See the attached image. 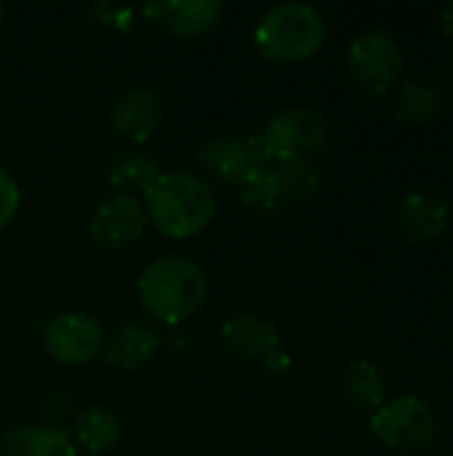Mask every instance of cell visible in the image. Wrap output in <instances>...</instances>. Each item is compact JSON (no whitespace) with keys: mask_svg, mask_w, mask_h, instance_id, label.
I'll return each mask as SVG.
<instances>
[{"mask_svg":"<svg viewBox=\"0 0 453 456\" xmlns=\"http://www.w3.org/2000/svg\"><path fill=\"white\" fill-rule=\"evenodd\" d=\"M342 390L347 401L358 409H379L384 403V377L376 363L355 361L342 377Z\"/></svg>","mask_w":453,"mask_h":456,"instance_id":"cell-19","label":"cell"},{"mask_svg":"<svg viewBox=\"0 0 453 456\" xmlns=\"http://www.w3.org/2000/svg\"><path fill=\"white\" fill-rule=\"evenodd\" d=\"M45 353L64 366H85L104 347V331L88 313H59L43 329Z\"/></svg>","mask_w":453,"mask_h":456,"instance_id":"cell-9","label":"cell"},{"mask_svg":"<svg viewBox=\"0 0 453 456\" xmlns=\"http://www.w3.org/2000/svg\"><path fill=\"white\" fill-rule=\"evenodd\" d=\"M147 219L168 238H192L203 232L216 214L214 187L190 171L160 174L144 190Z\"/></svg>","mask_w":453,"mask_h":456,"instance_id":"cell-2","label":"cell"},{"mask_svg":"<svg viewBox=\"0 0 453 456\" xmlns=\"http://www.w3.org/2000/svg\"><path fill=\"white\" fill-rule=\"evenodd\" d=\"M160 176V166L152 155H144L139 150H120L107 160V179L115 187V192H144L155 179Z\"/></svg>","mask_w":453,"mask_h":456,"instance_id":"cell-17","label":"cell"},{"mask_svg":"<svg viewBox=\"0 0 453 456\" xmlns=\"http://www.w3.org/2000/svg\"><path fill=\"white\" fill-rule=\"evenodd\" d=\"M262 366H264L267 371H272V374H288V371H291V355H288L283 347H278L272 355L264 358Z\"/></svg>","mask_w":453,"mask_h":456,"instance_id":"cell-22","label":"cell"},{"mask_svg":"<svg viewBox=\"0 0 453 456\" xmlns=\"http://www.w3.org/2000/svg\"><path fill=\"white\" fill-rule=\"evenodd\" d=\"M441 19H443V29H446L449 35H453V3H449V5L443 8Z\"/></svg>","mask_w":453,"mask_h":456,"instance_id":"cell-23","label":"cell"},{"mask_svg":"<svg viewBox=\"0 0 453 456\" xmlns=\"http://www.w3.org/2000/svg\"><path fill=\"white\" fill-rule=\"evenodd\" d=\"M352 80L368 94H387L403 72V51L390 32L366 29L347 51Z\"/></svg>","mask_w":453,"mask_h":456,"instance_id":"cell-8","label":"cell"},{"mask_svg":"<svg viewBox=\"0 0 453 456\" xmlns=\"http://www.w3.org/2000/svg\"><path fill=\"white\" fill-rule=\"evenodd\" d=\"M21 206V190L16 184V179L0 166V227H5Z\"/></svg>","mask_w":453,"mask_h":456,"instance_id":"cell-21","label":"cell"},{"mask_svg":"<svg viewBox=\"0 0 453 456\" xmlns=\"http://www.w3.org/2000/svg\"><path fill=\"white\" fill-rule=\"evenodd\" d=\"M443 112V94L433 83H406L398 94L395 115L406 123H430Z\"/></svg>","mask_w":453,"mask_h":456,"instance_id":"cell-20","label":"cell"},{"mask_svg":"<svg viewBox=\"0 0 453 456\" xmlns=\"http://www.w3.org/2000/svg\"><path fill=\"white\" fill-rule=\"evenodd\" d=\"M91 238L112 251L128 248L147 227V208L131 192L107 195L91 214Z\"/></svg>","mask_w":453,"mask_h":456,"instance_id":"cell-10","label":"cell"},{"mask_svg":"<svg viewBox=\"0 0 453 456\" xmlns=\"http://www.w3.org/2000/svg\"><path fill=\"white\" fill-rule=\"evenodd\" d=\"M144 313L166 326L192 318L208 297V275L187 256H160L136 281Z\"/></svg>","mask_w":453,"mask_h":456,"instance_id":"cell-1","label":"cell"},{"mask_svg":"<svg viewBox=\"0 0 453 456\" xmlns=\"http://www.w3.org/2000/svg\"><path fill=\"white\" fill-rule=\"evenodd\" d=\"M0 456H77V446L61 428L27 425L3 433Z\"/></svg>","mask_w":453,"mask_h":456,"instance_id":"cell-15","label":"cell"},{"mask_svg":"<svg viewBox=\"0 0 453 456\" xmlns=\"http://www.w3.org/2000/svg\"><path fill=\"white\" fill-rule=\"evenodd\" d=\"M259 142L272 163L315 160L331 144L328 120L310 107H288L275 112L259 134Z\"/></svg>","mask_w":453,"mask_h":456,"instance_id":"cell-4","label":"cell"},{"mask_svg":"<svg viewBox=\"0 0 453 456\" xmlns=\"http://www.w3.org/2000/svg\"><path fill=\"white\" fill-rule=\"evenodd\" d=\"M320 187V174L310 160H283L259 179L240 187V200L254 214H275L286 206L307 203Z\"/></svg>","mask_w":453,"mask_h":456,"instance_id":"cell-5","label":"cell"},{"mask_svg":"<svg viewBox=\"0 0 453 456\" xmlns=\"http://www.w3.org/2000/svg\"><path fill=\"white\" fill-rule=\"evenodd\" d=\"M142 13L168 32L192 37L216 27L224 16L222 0H152Z\"/></svg>","mask_w":453,"mask_h":456,"instance_id":"cell-12","label":"cell"},{"mask_svg":"<svg viewBox=\"0 0 453 456\" xmlns=\"http://www.w3.org/2000/svg\"><path fill=\"white\" fill-rule=\"evenodd\" d=\"M75 438L85 452L101 454V452H107V449H112L117 444L120 419L107 406H85L75 417Z\"/></svg>","mask_w":453,"mask_h":456,"instance_id":"cell-18","label":"cell"},{"mask_svg":"<svg viewBox=\"0 0 453 456\" xmlns=\"http://www.w3.org/2000/svg\"><path fill=\"white\" fill-rule=\"evenodd\" d=\"M166 115V104L155 88L133 86L117 96L109 112V131L120 142L144 144L160 128Z\"/></svg>","mask_w":453,"mask_h":456,"instance_id":"cell-11","label":"cell"},{"mask_svg":"<svg viewBox=\"0 0 453 456\" xmlns=\"http://www.w3.org/2000/svg\"><path fill=\"white\" fill-rule=\"evenodd\" d=\"M254 40L267 59L302 61L323 48L326 21L310 3H278L256 21Z\"/></svg>","mask_w":453,"mask_h":456,"instance_id":"cell-3","label":"cell"},{"mask_svg":"<svg viewBox=\"0 0 453 456\" xmlns=\"http://www.w3.org/2000/svg\"><path fill=\"white\" fill-rule=\"evenodd\" d=\"M158 347H160V334L152 326H147V323H125L109 337L104 358L115 369L136 371V369H142V366H147L152 361Z\"/></svg>","mask_w":453,"mask_h":456,"instance_id":"cell-16","label":"cell"},{"mask_svg":"<svg viewBox=\"0 0 453 456\" xmlns=\"http://www.w3.org/2000/svg\"><path fill=\"white\" fill-rule=\"evenodd\" d=\"M198 163L208 176L235 187L251 184L272 166L259 136L251 134H224L208 139L200 147Z\"/></svg>","mask_w":453,"mask_h":456,"instance_id":"cell-7","label":"cell"},{"mask_svg":"<svg viewBox=\"0 0 453 456\" xmlns=\"http://www.w3.org/2000/svg\"><path fill=\"white\" fill-rule=\"evenodd\" d=\"M0 19H3V5H0Z\"/></svg>","mask_w":453,"mask_h":456,"instance_id":"cell-24","label":"cell"},{"mask_svg":"<svg viewBox=\"0 0 453 456\" xmlns=\"http://www.w3.org/2000/svg\"><path fill=\"white\" fill-rule=\"evenodd\" d=\"M371 433L392 452H419L438 436V417L419 395L384 401L371 417Z\"/></svg>","mask_w":453,"mask_h":456,"instance_id":"cell-6","label":"cell"},{"mask_svg":"<svg viewBox=\"0 0 453 456\" xmlns=\"http://www.w3.org/2000/svg\"><path fill=\"white\" fill-rule=\"evenodd\" d=\"M222 342L232 355L243 361L264 363V358L280 347V331L275 329L272 321L262 315L235 313L222 323Z\"/></svg>","mask_w":453,"mask_h":456,"instance_id":"cell-13","label":"cell"},{"mask_svg":"<svg viewBox=\"0 0 453 456\" xmlns=\"http://www.w3.org/2000/svg\"><path fill=\"white\" fill-rule=\"evenodd\" d=\"M449 222H451L449 203L430 192H411L395 214V227L409 243H430L441 238Z\"/></svg>","mask_w":453,"mask_h":456,"instance_id":"cell-14","label":"cell"}]
</instances>
